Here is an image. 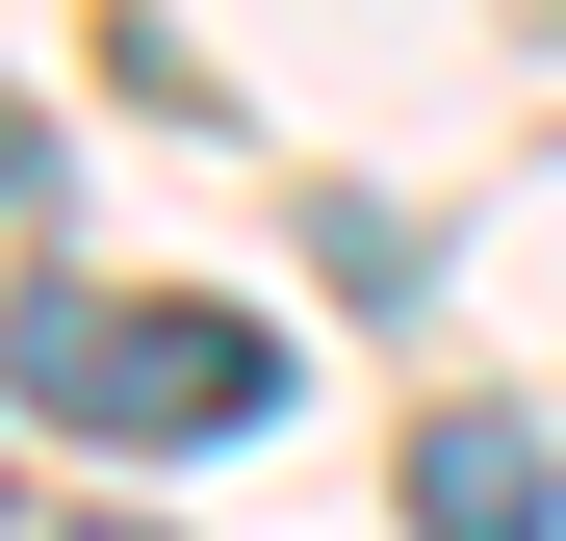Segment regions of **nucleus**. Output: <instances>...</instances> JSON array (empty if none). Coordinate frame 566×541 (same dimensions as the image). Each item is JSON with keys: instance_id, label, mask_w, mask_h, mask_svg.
I'll return each instance as SVG.
<instances>
[{"instance_id": "nucleus-2", "label": "nucleus", "mask_w": 566, "mask_h": 541, "mask_svg": "<svg viewBox=\"0 0 566 541\" xmlns=\"http://www.w3.org/2000/svg\"><path fill=\"white\" fill-rule=\"evenodd\" d=\"M412 541H566V465H541L515 413H438L412 438Z\"/></svg>"}, {"instance_id": "nucleus-3", "label": "nucleus", "mask_w": 566, "mask_h": 541, "mask_svg": "<svg viewBox=\"0 0 566 541\" xmlns=\"http://www.w3.org/2000/svg\"><path fill=\"white\" fill-rule=\"evenodd\" d=\"M0 207H27V104H0Z\"/></svg>"}, {"instance_id": "nucleus-4", "label": "nucleus", "mask_w": 566, "mask_h": 541, "mask_svg": "<svg viewBox=\"0 0 566 541\" xmlns=\"http://www.w3.org/2000/svg\"><path fill=\"white\" fill-rule=\"evenodd\" d=\"M77 541H155V516H77Z\"/></svg>"}, {"instance_id": "nucleus-1", "label": "nucleus", "mask_w": 566, "mask_h": 541, "mask_svg": "<svg viewBox=\"0 0 566 541\" xmlns=\"http://www.w3.org/2000/svg\"><path fill=\"white\" fill-rule=\"evenodd\" d=\"M0 387L77 413V438H258V413H283V335H258V310H104V284H27V310H0Z\"/></svg>"}]
</instances>
